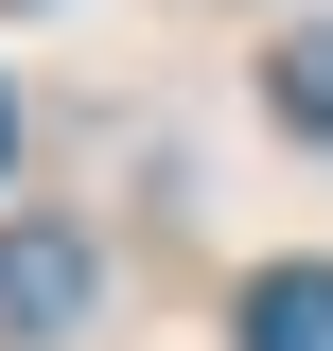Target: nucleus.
Returning a JSON list of instances; mask_svg holds the SVG:
<instances>
[{
	"label": "nucleus",
	"instance_id": "2",
	"mask_svg": "<svg viewBox=\"0 0 333 351\" xmlns=\"http://www.w3.org/2000/svg\"><path fill=\"white\" fill-rule=\"evenodd\" d=\"M228 351H333V263H263L246 316H228Z\"/></svg>",
	"mask_w": 333,
	"mask_h": 351
},
{
	"label": "nucleus",
	"instance_id": "1",
	"mask_svg": "<svg viewBox=\"0 0 333 351\" xmlns=\"http://www.w3.org/2000/svg\"><path fill=\"white\" fill-rule=\"evenodd\" d=\"M88 299H106V246H88L71 211H18L0 228V351H53Z\"/></svg>",
	"mask_w": 333,
	"mask_h": 351
},
{
	"label": "nucleus",
	"instance_id": "4",
	"mask_svg": "<svg viewBox=\"0 0 333 351\" xmlns=\"http://www.w3.org/2000/svg\"><path fill=\"white\" fill-rule=\"evenodd\" d=\"M0 176H18V88H0Z\"/></svg>",
	"mask_w": 333,
	"mask_h": 351
},
{
	"label": "nucleus",
	"instance_id": "3",
	"mask_svg": "<svg viewBox=\"0 0 333 351\" xmlns=\"http://www.w3.org/2000/svg\"><path fill=\"white\" fill-rule=\"evenodd\" d=\"M281 123L333 141V18H316V36H281Z\"/></svg>",
	"mask_w": 333,
	"mask_h": 351
}]
</instances>
